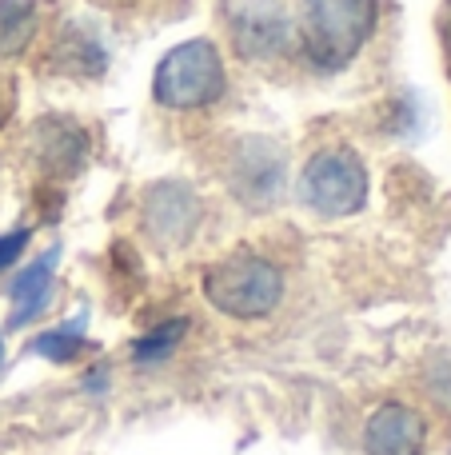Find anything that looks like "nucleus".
<instances>
[{
    "instance_id": "obj_1",
    "label": "nucleus",
    "mask_w": 451,
    "mask_h": 455,
    "mask_svg": "<svg viewBox=\"0 0 451 455\" xmlns=\"http://www.w3.org/2000/svg\"><path fill=\"white\" fill-rule=\"evenodd\" d=\"M380 24V0H300L296 44L320 72H340L364 52Z\"/></svg>"
},
{
    "instance_id": "obj_2",
    "label": "nucleus",
    "mask_w": 451,
    "mask_h": 455,
    "mask_svg": "<svg viewBox=\"0 0 451 455\" xmlns=\"http://www.w3.org/2000/svg\"><path fill=\"white\" fill-rule=\"evenodd\" d=\"M204 296L216 312L236 315V320H260L284 296V275L260 251H236L224 256L220 264L208 267Z\"/></svg>"
},
{
    "instance_id": "obj_3",
    "label": "nucleus",
    "mask_w": 451,
    "mask_h": 455,
    "mask_svg": "<svg viewBox=\"0 0 451 455\" xmlns=\"http://www.w3.org/2000/svg\"><path fill=\"white\" fill-rule=\"evenodd\" d=\"M152 92L164 108H208L228 92L224 56L212 40H184L156 64Z\"/></svg>"
},
{
    "instance_id": "obj_4",
    "label": "nucleus",
    "mask_w": 451,
    "mask_h": 455,
    "mask_svg": "<svg viewBox=\"0 0 451 455\" xmlns=\"http://www.w3.org/2000/svg\"><path fill=\"white\" fill-rule=\"evenodd\" d=\"M296 196L308 212L324 220L356 216L368 200V168L352 148H324L304 164L296 180Z\"/></svg>"
},
{
    "instance_id": "obj_5",
    "label": "nucleus",
    "mask_w": 451,
    "mask_h": 455,
    "mask_svg": "<svg viewBox=\"0 0 451 455\" xmlns=\"http://www.w3.org/2000/svg\"><path fill=\"white\" fill-rule=\"evenodd\" d=\"M220 16L232 52L248 64L280 60L296 48V20L284 0H224Z\"/></svg>"
},
{
    "instance_id": "obj_6",
    "label": "nucleus",
    "mask_w": 451,
    "mask_h": 455,
    "mask_svg": "<svg viewBox=\"0 0 451 455\" xmlns=\"http://www.w3.org/2000/svg\"><path fill=\"white\" fill-rule=\"evenodd\" d=\"M232 196H240L248 208H272L288 188V160L284 148L268 136H244L232 144L228 168H224Z\"/></svg>"
},
{
    "instance_id": "obj_7",
    "label": "nucleus",
    "mask_w": 451,
    "mask_h": 455,
    "mask_svg": "<svg viewBox=\"0 0 451 455\" xmlns=\"http://www.w3.org/2000/svg\"><path fill=\"white\" fill-rule=\"evenodd\" d=\"M200 228V196L188 184H156L144 200V232L160 248H180Z\"/></svg>"
},
{
    "instance_id": "obj_8",
    "label": "nucleus",
    "mask_w": 451,
    "mask_h": 455,
    "mask_svg": "<svg viewBox=\"0 0 451 455\" xmlns=\"http://www.w3.org/2000/svg\"><path fill=\"white\" fill-rule=\"evenodd\" d=\"M428 448V424L407 403H384L372 411L364 427L368 455H423Z\"/></svg>"
},
{
    "instance_id": "obj_9",
    "label": "nucleus",
    "mask_w": 451,
    "mask_h": 455,
    "mask_svg": "<svg viewBox=\"0 0 451 455\" xmlns=\"http://www.w3.org/2000/svg\"><path fill=\"white\" fill-rule=\"evenodd\" d=\"M48 60H52V68L72 72V76H96V72L108 68V44L92 32V24L72 20L56 32Z\"/></svg>"
},
{
    "instance_id": "obj_10",
    "label": "nucleus",
    "mask_w": 451,
    "mask_h": 455,
    "mask_svg": "<svg viewBox=\"0 0 451 455\" xmlns=\"http://www.w3.org/2000/svg\"><path fill=\"white\" fill-rule=\"evenodd\" d=\"M60 251L48 248L40 259H32L12 283H8V299H12V328H24L28 320H36V312H44L52 299V275Z\"/></svg>"
},
{
    "instance_id": "obj_11",
    "label": "nucleus",
    "mask_w": 451,
    "mask_h": 455,
    "mask_svg": "<svg viewBox=\"0 0 451 455\" xmlns=\"http://www.w3.org/2000/svg\"><path fill=\"white\" fill-rule=\"evenodd\" d=\"M36 156L48 172H76L80 160L88 156V140L72 120H48V124L40 128Z\"/></svg>"
},
{
    "instance_id": "obj_12",
    "label": "nucleus",
    "mask_w": 451,
    "mask_h": 455,
    "mask_svg": "<svg viewBox=\"0 0 451 455\" xmlns=\"http://www.w3.org/2000/svg\"><path fill=\"white\" fill-rule=\"evenodd\" d=\"M44 4L40 0H0V56H16L32 44Z\"/></svg>"
},
{
    "instance_id": "obj_13",
    "label": "nucleus",
    "mask_w": 451,
    "mask_h": 455,
    "mask_svg": "<svg viewBox=\"0 0 451 455\" xmlns=\"http://www.w3.org/2000/svg\"><path fill=\"white\" fill-rule=\"evenodd\" d=\"M80 328H84V323H72V328L64 323V328H56V331H44V336L32 339V352L44 355V360H56V363L72 360V355L80 352V344H84Z\"/></svg>"
},
{
    "instance_id": "obj_14",
    "label": "nucleus",
    "mask_w": 451,
    "mask_h": 455,
    "mask_svg": "<svg viewBox=\"0 0 451 455\" xmlns=\"http://www.w3.org/2000/svg\"><path fill=\"white\" fill-rule=\"evenodd\" d=\"M184 328H188L184 320H172V323H164V328H156L152 336H144L140 344H136V360H160V355H168L180 344Z\"/></svg>"
},
{
    "instance_id": "obj_15",
    "label": "nucleus",
    "mask_w": 451,
    "mask_h": 455,
    "mask_svg": "<svg viewBox=\"0 0 451 455\" xmlns=\"http://www.w3.org/2000/svg\"><path fill=\"white\" fill-rule=\"evenodd\" d=\"M24 248H28V232H24V228H16V232H4V235H0V272H4L8 264H16Z\"/></svg>"
},
{
    "instance_id": "obj_16",
    "label": "nucleus",
    "mask_w": 451,
    "mask_h": 455,
    "mask_svg": "<svg viewBox=\"0 0 451 455\" xmlns=\"http://www.w3.org/2000/svg\"><path fill=\"white\" fill-rule=\"evenodd\" d=\"M444 48H447V68H451V0H447V16H444Z\"/></svg>"
},
{
    "instance_id": "obj_17",
    "label": "nucleus",
    "mask_w": 451,
    "mask_h": 455,
    "mask_svg": "<svg viewBox=\"0 0 451 455\" xmlns=\"http://www.w3.org/2000/svg\"><path fill=\"white\" fill-rule=\"evenodd\" d=\"M0 360H4V336H0Z\"/></svg>"
}]
</instances>
